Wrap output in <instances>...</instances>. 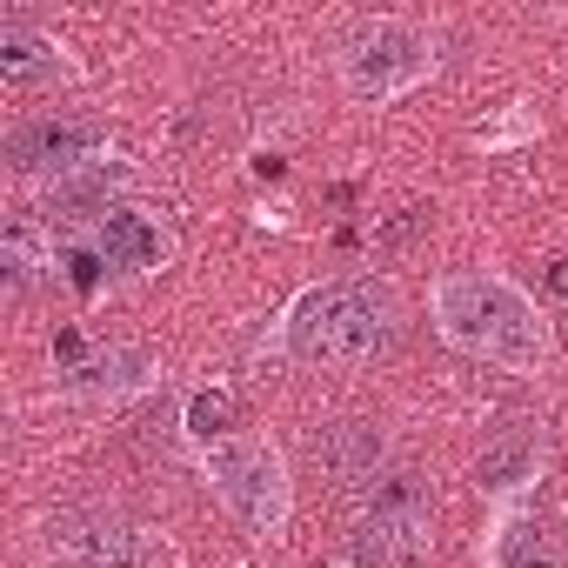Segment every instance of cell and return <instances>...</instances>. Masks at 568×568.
Instances as JSON below:
<instances>
[{"mask_svg":"<svg viewBox=\"0 0 568 568\" xmlns=\"http://www.w3.org/2000/svg\"><path fill=\"white\" fill-rule=\"evenodd\" d=\"M355 555L368 568H415L435 548V495L422 488V475L388 468L382 481H368L355 495Z\"/></svg>","mask_w":568,"mask_h":568,"instance_id":"3","label":"cell"},{"mask_svg":"<svg viewBox=\"0 0 568 568\" xmlns=\"http://www.w3.org/2000/svg\"><path fill=\"white\" fill-rule=\"evenodd\" d=\"M308 455H315V468H322L328 481H342L348 495H362L368 481L388 475V435H382V422H362V415L322 422V428L308 435Z\"/></svg>","mask_w":568,"mask_h":568,"instance_id":"8","label":"cell"},{"mask_svg":"<svg viewBox=\"0 0 568 568\" xmlns=\"http://www.w3.org/2000/svg\"><path fill=\"white\" fill-rule=\"evenodd\" d=\"M94 254L108 261V267H121V274H148V267H161V227L148 221V214H134V207H108L101 221H94Z\"/></svg>","mask_w":568,"mask_h":568,"instance_id":"9","label":"cell"},{"mask_svg":"<svg viewBox=\"0 0 568 568\" xmlns=\"http://www.w3.org/2000/svg\"><path fill=\"white\" fill-rule=\"evenodd\" d=\"M0 81H8V88L54 81V41L28 34V28H0Z\"/></svg>","mask_w":568,"mask_h":568,"instance_id":"13","label":"cell"},{"mask_svg":"<svg viewBox=\"0 0 568 568\" xmlns=\"http://www.w3.org/2000/svg\"><path fill=\"white\" fill-rule=\"evenodd\" d=\"M435 68V41L408 21H362L348 41H342V81L355 101L382 108L395 94H408L422 74Z\"/></svg>","mask_w":568,"mask_h":568,"instance_id":"5","label":"cell"},{"mask_svg":"<svg viewBox=\"0 0 568 568\" xmlns=\"http://www.w3.org/2000/svg\"><path fill=\"white\" fill-rule=\"evenodd\" d=\"M207 481L247 535H281V521H288V462H281L274 442H254V435L214 442Z\"/></svg>","mask_w":568,"mask_h":568,"instance_id":"4","label":"cell"},{"mask_svg":"<svg viewBox=\"0 0 568 568\" xmlns=\"http://www.w3.org/2000/svg\"><path fill=\"white\" fill-rule=\"evenodd\" d=\"M395 335H402V295L388 281H328V288H308L281 322V348L322 368L375 362L395 348Z\"/></svg>","mask_w":568,"mask_h":568,"instance_id":"1","label":"cell"},{"mask_svg":"<svg viewBox=\"0 0 568 568\" xmlns=\"http://www.w3.org/2000/svg\"><path fill=\"white\" fill-rule=\"evenodd\" d=\"M41 541H48V555L61 568H148V535L121 508H108V501H68V508H54L48 528H41Z\"/></svg>","mask_w":568,"mask_h":568,"instance_id":"6","label":"cell"},{"mask_svg":"<svg viewBox=\"0 0 568 568\" xmlns=\"http://www.w3.org/2000/svg\"><path fill=\"white\" fill-rule=\"evenodd\" d=\"M94 154H101V128L68 121V114L21 121V128L8 134V168L28 174V181H74Z\"/></svg>","mask_w":568,"mask_h":568,"instance_id":"7","label":"cell"},{"mask_svg":"<svg viewBox=\"0 0 568 568\" xmlns=\"http://www.w3.org/2000/svg\"><path fill=\"white\" fill-rule=\"evenodd\" d=\"M54 267V247L41 241L34 221H14L8 234H0V274H8V288L14 295H34V281Z\"/></svg>","mask_w":568,"mask_h":568,"instance_id":"12","label":"cell"},{"mask_svg":"<svg viewBox=\"0 0 568 568\" xmlns=\"http://www.w3.org/2000/svg\"><path fill=\"white\" fill-rule=\"evenodd\" d=\"M435 328L475 355V362H495V368H541L548 362V328L535 315V302L501 274H442L435 281Z\"/></svg>","mask_w":568,"mask_h":568,"instance_id":"2","label":"cell"},{"mask_svg":"<svg viewBox=\"0 0 568 568\" xmlns=\"http://www.w3.org/2000/svg\"><path fill=\"white\" fill-rule=\"evenodd\" d=\"M234 422H241V408H234V395L227 388H201L194 402H187V435L194 442H234Z\"/></svg>","mask_w":568,"mask_h":568,"instance_id":"14","label":"cell"},{"mask_svg":"<svg viewBox=\"0 0 568 568\" xmlns=\"http://www.w3.org/2000/svg\"><path fill=\"white\" fill-rule=\"evenodd\" d=\"M535 462H541V428L508 422L501 435H488L475 475H481V488H521V481H535Z\"/></svg>","mask_w":568,"mask_h":568,"instance_id":"10","label":"cell"},{"mask_svg":"<svg viewBox=\"0 0 568 568\" xmlns=\"http://www.w3.org/2000/svg\"><path fill=\"white\" fill-rule=\"evenodd\" d=\"M148 368H154L148 348H108V355L68 368V395H128V388L148 382Z\"/></svg>","mask_w":568,"mask_h":568,"instance_id":"11","label":"cell"}]
</instances>
